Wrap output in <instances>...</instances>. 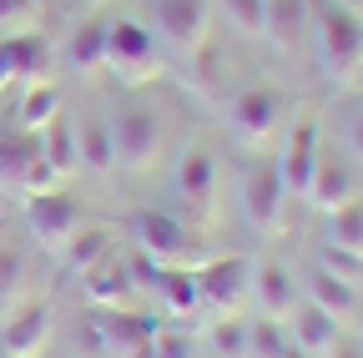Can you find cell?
<instances>
[{
	"instance_id": "cell-1",
	"label": "cell",
	"mask_w": 363,
	"mask_h": 358,
	"mask_svg": "<svg viewBox=\"0 0 363 358\" xmlns=\"http://www.w3.org/2000/svg\"><path fill=\"white\" fill-rule=\"evenodd\" d=\"M318 61L323 71L348 86L363 71V16L338 6V0H318Z\"/></svg>"
},
{
	"instance_id": "cell-2",
	"label": "cell",
	"mask_w": 363,
	"mask_h": 358,
	"mask_svg": "<svg viewBox=\"0 0 363 358\" xmlns=\"http://www.w3.org/2000/svg\"><path fill=\"white\" fill-rule=\"evenodd\" d=\"M111 137H116V167L147 172L162 157V116L147 101H126L121 116L111 121Z\"/></svg>"
},
{
	"instance_id": "cell-3",
	"label": "cell",
	"mask_w": 363,
	"mask_h": 358,
	"mask_svg": "<svg viewBox=\"0 0 363 358\" xmlns=\"http://www.w3.org/2000/svg\"><path fill=\"white\" fill-rule=\"evenodd\" d=\"M131 237L147 257H157L162 267H187V257L197 252V237L187 233V222H177L172 212H157V207H142L131 212Z\"/></svg>"
},
{
	"instance_id": "cell-4",
	"label": "cell",
	"mask_w": 363,
	"mask_h": 358,
	"mask_svg": "<svg viewBox=\"0 0 363 358\" xmlns=\"http://www.w3.org/2000/svg\"><path fill=\"white\" fill-rule=\"evenodd\" d=\"M106 66L121 76V81H147L162 71L157 61V40L142 21H111L106 26Z\"/></svg>"
},
{
	"instance_id": "cell-5",
	"label": "cell",
	"mask_w": 363,
	"mask_h": 358,
	"mask_svg": "<svg viewBox=\"0 0 363 358\" xmlns=\"http://www.w3.org/2000/svg\"><path fill=\"white\" fill-rule=\"evenodd\" d=\"M238 202H242V217L252 233H272L283 222V202H288V187L278 177V162H257L242 172L238 182Z\"/></svg>"
},
{
	"instance_id": "cell-6",
	"label": "cell",
	"mask_w": 363,
	"mask_h": 358,
	"mask_svg": "<svg viewBox=\"0 0 363 358\" xmlns=\"http://www.w3.org/2000/svg\"><path fill=\"white\" fill-rule=\"evenodd\" d=\"M197 288H202V308H238L247 293H252V262L227 252V257H212V262H197Z\"/></svg>"
},
{
	"instance_id": "cell-7",
	"label": "cell",
	"mask_w": 363,
	"mask_h": 358,
	"mask_svg": "<svg viewBox=\"0 0 363 358\" xmlns=\"http://www.w3.org/2000/svg\"><path fill=\"white\" fill-rule=\"evenodd\" d=\"M278 116H283V96L272 86H247V91H238L227 101V126L242 142H267L278 131Z\"/></svg>"
},
{
	"instance_id": "cell-8",
	"label": "cell",
	"mask_w": 363,
	"mask_h": 358,
	"mask_svg": "<svg viewBox=\"0 0 363 358\" xmlns=\"http://www.w3.org/2000/svg\"><path fill=\"white\" fill-rule=\"evenodd\" d=\"M26 222H30V233H35L40 247H56V252H61V242L81 228V212H76V202L66 197V187H56V192L26 197Z\"/></svg>"
},
{
	"instance_id": "cell-9",
	"label": "cell",
	"mask_w": 363,
	"mask_h": 358,
	"mask_svg": "<svg viewBox=\"0 0 363 358\" xmlns=\"http://www.w3.org/2000/svg\"><path fill=\"white\" fill-rule=\"evenodd\" d=\"M207 21H212V0H152V26L172 40L177 51L202 46Z\"/></svg>"
},
{
	"instance_id": "cell-10",
	"label": "cell",
	"mask_w": 363,
	"mask_h": 358,
	"mask_svg": "<svg viewBox=\"0 0 363 358\" xmlns=\"http://www.w3.org/2000/svg\"><path fill=\"white\" fill-rule=\"evenodd\" d=\"M323 142H318V121H298L288 131V142H283V162H278V177H283V187L288 197L308 202V187H313V172H318V152Z\"/></svg>"
},
{
	"instance_id": "cell-11",
	"label": "cell",
	"mask_w": 363,
	"mask_h": 358,
	"mask_svg": "<svg viewBox=\"0 0 363 358\" xmlns=\"http://www.w3.org/2000/svg\"><path fill=\"white\" fill-rule=\"evenodd\" d=\"M81 288H86V298L96 303V308H136V278H131V262L126 257H96L81 273Z\"/></svg>"
},
{
	"instance_id": "cell-12",
	"label": "cell",
	"mask_w": 363,
	"mask_h": 358,
	"mask_svg": "<svg viewBox=\"0 0 363 358\" xmlns=\"http://www.w3.org/2000/svg\"><path fill=\"white\" fill-rule=\"evenodd\" d=\"M56 328V313L51 303H40V298H26L6 323H0V343H6V353L16 358H30L35 348H45V338H51Z\"/></svg>"
},
{
	"instance_id": "cell-13",
	"label": "cell",
	"mask_w": 363,
	"mask_h": 358,
	"mask_svg": "<svg viewBox=\"0 0 363 358\" xmlns=\"http://www.w3.org/2000/svg\"><path fill=\"white\" fill-rule=\"evenodd\" d=\"M283 328H288L293 348H303V353H313V358H323V353L343 338V323L333 318L328 308L308 303V298H298V303H293V313L283 318Z\"/></svg>"
},
{
	"instance_id": "cell-14",
	"label": "cell",
	"mask_w": 363,
	"mask_h": 358,
	"mask_svg": "<svg viewBox=\"0 0 363 358\" xmlns=\"http://www.w3.org/2000/svg\"><path fill=\"white\" fill-rule=\"evenodd\" d=\"M308 303H318V308H328L338 323H348L353 313H358V288L348 283V278H338V273H328V267H318V262H308V273H303V288H298Z\"/></svg>"
},
{
	"instance_id": "cell-15",
	"label": "cell",
	"mask_w": 363,
	"mask_h": 358,
	"mask_svg": "<svg viewBox=\"0 0 363 358\" xmlns=\"http://www.w3.org/2000/svg\"><path fill=\"white\" fill-rule=\"evenodd\" d=\"M91 323L101 328L106 348H116V353H131L136 343H147L157 333V318H147V313H136V308H96Z\"/></svg>"
},
{
	"instance_id": "cell-16",
	"label": "cell",
	"mask_w": 363,
	"mask_h": 358,
	"mask_svg": "<svg viewBox=\"0 0 363 358\" xmlns=\"http://www.w3.org/2000/svg\"><path fill=\"white\" fill-rule=\"evenodd\" d=\"M252 293H257V303H262V318H288L293 303L303 298V293H298V278L288 273L283 262H257V267H252Z\"/></svg>"
},
{
	"instance_id": "cell-17",
	"label": "cell",
	"mask_w": 363,
	"mask_h": 358,
	"mask_svg": "<svg viewBox=\"0 0 363 358\" xmlns=\"http://www.w3.org/2000/svg\"><path fill=\"white\" fill-rule=\"evenodd\" d=\"M76 162L91 177H106L116 167V137H111V126L101 116H81L76 121Z\"/></svg>"
},
{
	"instance_id": "cell-18",
	"label": "cell",
	"mask_w": 363,
	"mask_h": 358,
	"mask_svg": "<svg viewBox=\"0 0 363 358\" xmlns=\"http://www.w3.org/2000/svg\"><path fill=\"white\" fill-rule=\"evenodd\" d=\"M177 192L187 197V207L212 202V192H217V157L207 147H192L187 157L177 162Z\"/></svg>"
},
{
	"instance_id": "cell-19",
	"label": "cell",
	"mask_w": 363,
	"mask_h": 358,
	"mask_svg": "<svg viewBox=\"0 0 363 358\" xmlns=\"http://www.w3.org/2000/svg\"><path fill=\"white\" fill-rule=\"evenodd\" d=\"M157 298H162V308L172 313V318H187V313H197L202 308V288H197V267H162V278H157V288H152Z\"/></svg>"
},
{
	"instance_id": "cell-20",
	"label": "cell",
	"mask_w": 363,
	"mask_h": 358,
	"mask_svg": "<svg viewBox=\"0 0 363 358\" xmlns=\"http://www.w3.org/2000/svg\"><path fill=\"white\" fill-rule=\"evenodd\" d=\"M353 197V177L338 157H318V172H313V187H308V207L318 212H333Z\"/></svg>"
},
{
	"instance_id": "cell-21",
	"label": "cell",
	"mask_w": 363,
	"mask_h": 358,
	"mask_svg": "<svg viewBox=\"0 0 363 358\" xmlns=\"http://www.w3.org/2000/svg\"><path fill=\"white\" fill-rule=\"evenodd\" d=\"M303 26H308V0H267V21H262V35H267L278 51H298V40H303Z\"/></svg>"
},
{
	"instance_id": "cell-22",
	"label": "cell",
	"mask_w": 363,
	"mask_h": 358,
	"mask_svg": "<svg viewBox=\"0 0 363 358\" xmlns=\"http://www.w3.org/2000/svg\"><path fill=\"white\" fill-rule=\"evenodd\" d=\"M61 116V91L51 81H30L26 86V96H21V106H16V126L21 131H45Z\"/></svg>"
},
{
	"instance_id": "cell-23",
	"label": "cell",
	"mask_w": 363,
	"mask_h": 358,
	"mask_svg": "<svg viewBox=\"0 0 363 358\" xmlns=\"http://www.w3.org/2000/svg\"><path fill=\"white\" fill-rule=\"evenodd\" d=\"M106 26L111 21H86L76 35H71V46H66V61L76 66V71H96V66H106Z\"/></svg>"
},
{
	"instance_id": "cell-24",
	"label": "cell",
	"mask_w": 363,
	"mask_h": 358,
	"mask_svg": "<svg viewBox=\"0 0 363 358\" xmlns=\"http://www.w3.org/2000/svg\"><path fill=\"white\" fill-rule=\"evenodd\" d=\"M40 157L51 162L61 177H71V172H81V162H76V126L66 121V116H56L51 126L40 131Z\"/></svg>"
},
{
	"instance_id": "cell-25",
	"label": "cell",
	"mask_w": 363,
	"mask_h": 358,
	"mask_svg": "<svg viewBox=\"0 0 363 358\" xmlns=\"http://www.w3.org/2000/svg\"><path fill=\"white\" fill-rule=\"evenodd\" d=\"M40 152V131H6V137H0V182L6 187H16L21 182V172H26V162Z\"/></svg>"
},
{
	"instance_id": "cell-26",
	"label": "cell",
	"mask_w": 363,
	"mask_h": 358,
	"mask_svg": "<svg viewBox=\"0 0 363 358\" xmlns=\"http://www.w3.org/2000/svg\"><path fill=\"white\" fill-rule=\"evenodd\" d=\"M106 247H111L106 228H76V233L61 242V262L71 267V273H86L96 257H106Z\"/></svg>"
},
{
	"instance_id": "cell-27",
	"label": "cell",
	"mask_w": 363,
	"mask_h": 358,
	"mask_svg": "<svg viewBox=\"0 0 363 358\" xmlns=\"http://www.w3.org/2000/svg\"><path fill=\"white\" fill-rule=\"evenodd\" d=\"M26 303V252L6 247L0 252V323Z\"/></svg>"
},
{
	"instance_id": "cell-28",
	"label": "cell",
	"mask_w": 363,
	"mask_h": 358,
	"mask_svg": "<svg viewBox=\"0 0 363 358\" xmlns=\"http://www.w3.org/2000/svg\"><path fill=\"white\" fill-rule=\"evenodd\" d=\"M328 242L333 247H348V252H363V202H358V192L343 207L328 212Z\"/></svg>"
},
{
	"instance_id": "cell-29",
	"label": "cell",
	"mask_w": 363,
	"mask_h": 358,
	"mask_svg": "<svg viewBox=\"0 0 363 358\" xmlns=\"http://www.w3.org/2000/svg\"><path fill=\"white\" fill-rule=\"evenodd\" d=\"M247 348H252V358H288L293 338H288L283 318H257V323H247Z\"/></svg>"
},
{
	"instance_id": "cell-30",
	"label": "cell",
	"mask_w": 363,
	"mask_h": 358,
	"mask_svg": "<svg viewBox=\"0 0 363 358\" xmlns=\"http://www.w3.org/2000/svg\"><path fill=\"white\" fill-rule=\"evenodd\" d=\"M207 353H217V358H252V348H247V323H242V318H222V323L207 333Z\"/></svg>"
},
{
	"instance_id": "cell-31",
	"label": "cell",
	"mask_w": 363,
	"mask_h": 358,
	"mask_svg": "<svg viewBox=\"0 0 363 358\" xmlns=\"http://www.w3.org/2000/svg\"><path fill=\"white\" fill-rule=\"evenodd\" d=\"M313 262H318V267H328V273H338V278H348L353 288L363 283V252H348V247H333V242H323Z\"/></svg>"
},
{
	"instance_id": "cell-32",
	"label": "cell",
	"mask_w": 363,
	"mask_h": 358,
	"mask_svg": "<svg viewBox=\"0 0 363 358\" xmlns=\"http://www.w3.org/2000/svg\"><path fill=\"white\" fill-rule=\"evenodd\" d=\"M61 182H66V177H61L51 162H45L40 152H35V157L26 162V172H21V182H16V187H21V197H35V192H56Z\"/></svg>"
},
{
	"instance_id": "cell-33",
	"label": "cell",
	"mask_w": 363,
	"mask_h": 358,
	"mask_svg": "<svg viewBox=\"0 0 363 358\" xmlns=\"http://www.w3.org/2000/svg\"><path fill=\"white\" fill-rule=\"evenodd\" d=\"M217 6L227 11V21H233L242 35H262V21H267V0H217Z\"/></svg>"
},
{
	"instance_id": "cell-34",
	"label": "cell",
	"mask_w": 363,
	"mask_h": 358,
	"mask_svg": "<svg viewBox=\"0 0 363 358\" xmlns=\"http://www.w3.org/2000/svg\"><path fill=\"white\" fill-rule=\"evenodd\" d=\"M152 358H197V343L182 328H157L152 333Z\"/></svg>"
},
{
	"instance_id": "cell-35",
	"label": "cell",
	"mask_w": 363,
	"mask_h": 358,
	"mask_svg": "<svg viewBox=\"0 0 363 358\" xmlns=\"http://www.w3.org/2000/svg\"><path fill=\"white\" fill-rule=\"evenodd\" d=\"M35 21H40V0H0V26L35 30Z\"/></svg>"
},
{
	"instance_id": "cell-36",
	"label": "cell",
	"mask_w": 363,
	"mask_h": 358,
	"mask_svg": "<svg viewBox=\"0 0 363 358\" xmlns=\"http://www.w3.org/2000/svg\"><path fill=\"white\" fill-rule=\"evenodd\" d=\"M348 147H353V157L363 162V96L348 106Z\"/></svg>"
},
{
	"instance_id": "cell-37",
	"label": "cell",
	"mask_w": 363,
	"mask_h": 358,
	"mask_svg": "<svg viewBox=\"0 0 363 358\" xmlns=\"http://www.w3.org/2000/svg\"><path fill=\"white\" fill-rule=\"evenodd\" d=\"M11 81H21V71H16V56H11V40H0V91Z\"/></svg>"
},
{
	"instance_id": "cell-38",
	"label": "cell",
	"mask_w": 363,
	"mask_h": 358,
	"mask_svg": "<svg viewBox=\"0 0 363 358\" xmlns=\"http://www.w3.org/2000/svg\"><path fill=\"white\" fill-rule=\"evenodd\" d=\"M323 358H363V343H358V338H338Z\"/></svg>"
},
{
	"instance_id": "cell-39",
	"label": "cell",
	"mask_w": 363,
	"mask_h": 358,
	"mask_svg": "<svg viewBox=\"0 0 363 358\" xmlns=\"http://www.w3.org/2000/svg\"><path fill=\"white\" fill-rule=\"evenodd\" d=\"M338 6H348V11H358V16H363V0H338Z\"/></svg>"
},
{
	"instance_id": "cell-40",
	"label": "cell",
	"mask_w": 363,
	"mask_h": 358,
	"mask_svg": "<svg viewBox=\"0 0 363 358\" xmlns=\"http://www.w3.org/2000/svg\"><path fill=\"white\" fill-rule=\"evenodd\" d=\"M288 358H313V353H303V348H288Z\"/></svg>"
},
{
	"instance_id": "cell-41",
	"label": "cell",
	"mask_w": 363,
	"mask_h": 358,
	"mask_svg": "<svg viewBox=\"0 0 363 358\" xmlns=\"http://www.w3.org/2000/svg\"><path fill=\"white\" fill-rule=\"evenodd\" d=\"M197 358H217V353H197Z\"/></svg>"
},
{
	"instance_id": "cell-42",
	"label": "cell",
	"mask_w": 363,
	"mask_h": 358,
	"mask_svg": "<svg viewBox=\"0 0 363 358\" xmlns=\"http://www.w3.org/2000/svg\"><path fill=\"white\" fill-rule=\"evenodd\" d=\"M6 358H16V353H6Z\"/></svg>"
},
{
	"instance_id": "cell-43",
	"label": "cell",
	"mask_w": 363,
	"mask_h": 358,
	"mask_svg": "<svg viewBox=\"0 0 363 358\" xmlns=\"http://www.w3.org/2000/svg\"><path fill=\"white\" fill-rule=\"evenodd\" d=\"M358 343H363V333H358Z\"/></svg>"
},
{
	"instance_id": "cell-44",
	"label": "cell",
	"mask_w": 363,
	"mask_h": 358,
	"mask_svg": "<svg viewBox=\"0 0 363 358\" xmlns=\"http://www.w3.org/2000/svg\"><path fill=\"white\" fill-rule=\"evenodd\" d=\"M358 202H363V192H358Z\"/></svg>"
}]
</instances>
